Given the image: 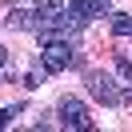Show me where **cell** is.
I'll use <instances>...</instances> for the list:
<instances>
[{
	"mask_svg": "<svg viewBox=\"0 0 132 132\" xmlns=\"http://www.w3.org/2000/svg\"><path fill=\"white\" fill-rule=\"evenodd\" d=\"M84 84H88V96L100 100V104H108V108H116V104H132V88H120L108 72H96V68H92V72L84 76Z\"/></svg>",
	"mask_w": 132,
	"mask_h": 132,
	"instance_id": "1",
	"label": "cell"
},
{
	"mask_svg": "<svg viewBox=\"0 0 132 132\" xmlns=\"http://www.w3.org/2000/svg\"><path fill=\"white\" fill-rule=\"evenodd\" d=\"M80 56L72 52V44L64 36H40V64H44V72H64Z\"/></svg>",
	"mask_w": 132,
	"mask_h": 132,
	"instance_id": "2",
	"label": "cell"
},
{
	"mask_svg": "<svg viewBox=\"0 0 132 132\" xmlns=\"http://www.w3.org/2000/svg\"><path fill=\"white\" fill-rule=\"evenodd\" d=\"M56 112H60V124H64V128H84V132H92L88 104H84V100H76V96H64Z\"/></svg>",
	"mask_w": 132,
	"mask_h": 132,
	"instance_id": "3",
	"label": "cell"
},
{
	"mask_svg": "<svg viewBox=\"0 0 132 132\" xmlns=\"http://www.w3.org/2000/svg\"><path fill=\"white\" fill-rule=\"evenodd\" d=\"M8 28H16V32H36V28H40V16H36V12H24V8H12L8 12Z\"/></svg>",
	"mask_w": 132,
	"mask_h": 132,
	"instance_id": "4",
	"label": "cell"
},
{
	"mask_svg": "<svg viewBox=\"0 0 132 132\" xmlns=\"http://www.w3.org/2000/svg\"><path fill=\"white\" fill-rule=\"evenodd\" d=\"M72 8L80 12L84 20H96V16H104V12H108V0H72Z\"/></svg>",
	"mask_w": 132,
	"mask_h": 132,
	"instance_id": "5",
	"label": "cell"
},
{
	"mask_svg": "<svg viewBox=\"0 0 132 132\" xmlns=\"http://www.w3.org/2000/svg\"><path fill=\"white\" fill-rule=\"evenodd\" d=\"M108 24H112L116 36H132V16H128V12H112V16H108Z\"/></svg>",
	"mask_w": 132,
	"mask_h": 132,
	"instance_id": "6",
	"label": "cell"
},
{
	"mask_svg": "<svg viewBox=\"0 0 132 132\" xmlns=\"http://www.w3.org/2000/svg\"><path fill=\"white\" fill-rule=\"evenodd\" d=\"M20 108H24V104H8V108H0V128L16 120V112H20Z\"/></svg>",
	"mask_w": 132,
	"mask_h": 132,
	"instance_id": "7",
	"label": "cell"
},
{
	"mask_svg": "<svg viewBox=\"0 0 132 132\" xmlns=\"http://www.w3.org/2000/svg\"><path fill=\"white\" fill-rule=\"evenodd\" d=\"M116 68H120V76L132 80V60H128V56H116Z\"/></svg>",
	"mask_w": 132,
	"mask_h": 132,
	"instance_id": "8",
	"label": "cell"
},
{
	"mask_svg": "<svg viewBox=\"0 0 132 132\" xmlns=\"http://www.w3.org/2000/svg\"><path fill=\"white\" fill-rule=\"evenodd\" d=\"M8 60H12V56H8V48H0V76H4V68H8Z\"/></svg>",
	"mask_w": 132,
	"mask_h": 132,
	"instance_id": "9",
	"label": "cell"
},
{
	"mask_svg": "<svg viewBox=\"0 0 132 132\" xmlns=\"http://www.w3.org/2000/svg\"><path fill=\"white\" fill-rule=\"evenodd\" d=\"M8 4H12V0H8Z\"/></svg>",
	"mask_w": 132,
	"mask_h": 132,
	"instance_id": "10",
	"label": "cell"
}]
</instances>
